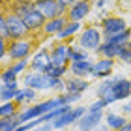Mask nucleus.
Listing matches in <instances>:
<instances>
[{"mask_svg": "<svg viewBox=\"0 0 131 131\" xmlns=\"http://www.w3.org/2000/svg\"><path fill=\"white\" fill-rule=\"evenodd\" d=\"M23 82H25L26 88H32V90H56V92H66V82L64 79H54V77H49L47 73H26L23 77Z\"/></svg>", "mask_w": 131, "mask_h": 131, "instance_id": "1", "label": "nucleus"}, {"mask_svg": "<svg viewBox=\"0 0 131 131\" xmlns=\"http://www.w3.org/2000/svg\"><path fill=\"white\" fill-rule=\"evenodd\" d=\"M2 17L6 21V28H8V34H9V41L26 39V36L30 34V30L26 28L25 21H23L19 15H15L13 11H11L9 15H2Z\"/></svg>", "mask_w": 131, "mask_h": 131, "instance_id": "2", "label": "nucleus"}, {"mask_svg": "<svg viewBox=\"0 0 131 131\" xmlns=\"http://www.w3.org/2000/svg\"><path fill=\"white\" fill-rule=\"evenodd\" d=\"M32 47L34 43L30 39H19V41H9V47H8V56L11 60H26L32 52Z\"/></svg>", "mask_w": 131, "mask_h": 131, "instance_id": "3", "label": "nucleus"}, {"mask_svg": "<svg viewBox=\"0 0 131 131\" xmlns=\"http://www.w3.org/2000/svg\"><path fill=\"white\" fill-rule=\"evenodd\" d=\"M79 45L84 51H96L101 45V32L96 26H88L86 30L79 36Z\"/></svg>", "mask_w": 131, "mask_h": 131, "instance_id": "4", "label": "nucleus"}, {"mask_svg": "<svg viewBox=\"0 0 131 131\" xmlns=\"http://www.w3.org/2000/svg\"><path fill=\"white\" fill-rule=\"evenodd\" d=\"M88 112V109H84V107H75V109H71L69 112H66L64 116H60V118H56V120H52L51 122V126H52V129H64L66 126H69V124H73V122H79L82 116H84Z\"/></svg>", "mask_w": 131, "mask_h": 131, "instance_id": "5", "label": "nucleus"}, {"mask_svg": "<svg viewBox=\"0 0 131 131\" xmlns=\"http://www.w3.org/2000/svg\"><path fill=\"white\" fill-rule=\"evenodd\" d=\"M127 30V25L122 17H105L101 21V32H103V38H111L118 32Z\"/></svg>", "mask_w": 131, "mask_h": 131, "instance_id": "6", "label": "nucleus"}, {"mask_svg": "<svg viewBox=\"0 0 131 131\" xmlns=\"http://www.w3.org/2000/svg\"><path fill=\"white\" fill-rule=\"evenodd\" d=\"M92 11V2L90 0H79L77 4H73L68 9V21L71 23H81L84 17H88V13Z\"/></svg>", "mask_w": 131, "mask_h": 131, "instance_id": "7", "label": "nucleus"}, {"mask_svg": "<svg viewBox=\"0 0 131 131\" xmlns=\"http://www.w3.org/2000/svg\"><path fill=\"white\" fill-rule=\"evenodd\" d=\"M68 49H69V45L66 43V41H58V43L52 45V49H51V62H52V66H56V68H66V66H69Z\"/></svg>", "mask_w": 131, "mask_h": 131, "instance_id": "8", "label": "nucleus"}, {"mask_svg": "<svg viewBox=\"0 0 131 131\" xmlns=\"http://www.w3.org/2000/svg\"><path fill=\"white\" fill-rule=\"evenodd\" d=\"M51 66H52V62H51V51L49 49H41L38 54L32 58L30 69L34 71V73H47V69H49Z\"/></svg>", "mask_w": 131, "mask_h": 131, "instance_id": "9", "label": "nucleus"}, {"mask_svg": "<svg viewBox=\"0 0 131 131\" xmlns=\"http://www.w3.org/2000/svg\"><path fill=\"white\" fill-rule=\"evenodd\" d=\"M23 21H25V25H26L28 30L34 32V30H43L49 19H47V17H45L43 13H41V11H39L38 8H36V9H32V11H30V13H28Z\"/></svg>", "mask_w": 131, "mask_h": 131, "instance_id": "10", "label": "nucleus"}, {"mask_svg": "<svg viewBox=\"0 0 131 131\" xmlns=\"http://www.w3.org/2000/svg\"><path fill=\"white\" fill-rule=\"evenodd\" d=\"M112 94H114L116 101H122L131 96V81L129 79H124V77H116L112 79Z\"/></svg>", "mask_w": 131, "mask_h": 131, "instance_id": "11", "label": "nucleus"}, {"mask_svg": "<svg viewBox=\"0 0 131 131\" xmlns=\"http://www.w3.org/2000/svg\"><path fill=\"white\" fill-rule=\"evenodd\" d=\"M112 68H114V60L112 58H99L94 64L92 77H96V79H109V75L112 73Z\"/></svg>", "mask_w": 131, "mask_h": 131, "instance_id": "12", "label": "nucleus"}, {"mask_svg": "<svg viewBox=\"0 0 131 131\" xmlns=\"http://www.w3.org/2000/svg\"><path fill=\"white\" fill-rule=\"evenodd\" d=\"M94 64L90 58L88 60H81V62H71L69 64V71L73 73V77H79V79H82V77H88L94 73Z\"/></svg>", "mask_w": 131, "mask_h": 131, "instance_id": "13", "label": "nucleus"}, {"mask_svg": "<svg viewBox=\"0 0 131 131\" xmlns=\"http://www.w3.org/2000/svg\"><path fill=\"white\" fill-rule=\"evenodd\" d=\"M101 120H103V112H86L77 124H79L81 131H92L94 127L99 126Z\"/></svg>", "mask_w": 131, "mask_h": 131, "instance_id": "14", "label": "nucleus"}, {"mask_svg": "<svg viewBox=\"0 0 131 131\" xmlns=\"http://www.w3.org/2000/svg\"><path fill=\"white\" fill-rule=\"evenodd\" d=\"M68 17H58V19H51V21H47V25H45V28H43V32H45V36H58L64 28H66V25H68Z\"/></svg>", "mask_w": 131, "mask_h": 131, "instance_id": "15", "label": "nucleus"}, {"mask_svg": "<svg viewBox=\"0 0 131 131\" xmlns=\"http://www.w3.org/2000/svg\"><path fill=\"white\" fill-rule=\"evenodd\" d=\"M66 92L69 94H82L84 90H88L90 82L84 79H79V77H71V79H66Z\"/></svg>", "mask_w": 131, "mask_h": 131, "instance_id": "16", "label": "nucleus"}, {"mask_svg": "<svg viewBox=\"0 0 131 131\" xmlns=\"http://www.w3.org/2000/svg\"><path fill=\"white\" fill-rule=\"evenodd\" d=\"M112 79H103L101 81V84L97 86V97L99 99H105L107 103H114L116 97H114V94H112Z\"/></svg>", "mask_w": 131, "mask_h": 131, "instance_id": "17", "label": "nucleus"}, {"mask_svg": "<svg viewBox=\"0 0 131 131\" xmlns=\"http://www.w3.org/2000/svg\"><path fill=\"white\" fill-rule=\"evenodd\" d=\"M17 94H19V86H17V82H2V86H0V97H2L4 103H8V101H15Z\"/></svg>", "mask_w": 131, "mask_h": 131, "instance_id": "18", "label": "nucleus"}, {"mask_svg": "<svg viewBox=\"0 0 131 131\" xmlns=\"http://www.w3.org/2000/svg\"><path fill=\"white\" fill-rule=\"evenodd\" d=\"M36 8H38L36 2H30V0H17V2L13 4V8H11V11H13L15 15H19L21 19H25V17Z\"/></svg>", "mask_w": 131, "mask_h": 131, "instance_id": "19", "label": "nucleus"}, {"mask_svg": "<svg viewBox=\"0 0 131 131\" xmlns=\"http://www.w3.org/2000/svg\"><path fill=\"white\" fill-rule=\"evenodd\" d=\"M120 47L122 45H112V43H107V41H103L97 49H96V52L101 56V58H118V52H120Z\"/></svg>", "mask_w": 131, "mask_h": 131, "instance_id": "20", "label": "nucleus"}, {"mask_svg": "<svg viewBox=\"0 0 131 131\" xmlns=\"http://www.w3.org/2000/svg\"><path fill=\"white\" fill-rule=\"evenodd\" d=\"M103 41L112 43V45H127L129 41H131V30L127 28V30H124V32H118L114 36H111V38H105Z\"/></svg>", "mask_w": 131, "mask_h": 131, "instance_id": "21", "label": "nucleus"}, {"mask_svg": "<svg viewBox=\"0 0 131 131\" xmlns=\"http://www.w3.org/2000/svg\"><path fill=\"white\" fill-rule=\"evenodd\" d=\"M68 58H69V64L71 62H81V60H88V51H84L82 47H73L69 45L68 49Z\"/></svg>", "mask_w": 131, "mask_h": 131, "instance_id": "22", "label": "nucleus"}, {"mask_svg": "<svg viewBox=\"0 0 131 131\" xmlns=\"http://www.w3.org/2000/svg\"><path fill=\"white\" fill-rule=\"evenodd\" d=\"M126 124H127V120L120 114H114V112H109V114H107V126L112 131H120Z\"/></svg>", "mask_w": 131, "mask_h": 131, "instance_id": "23", "label": "nucleus"}, {"mask_svg": "<svg viewBox=\"0 0 131 131\" xmlns=\"http://www.w3.org/2000/svg\"><path fill=\"white\" fill-rule=\"evenodd\" d=\"M79 30H81V23H71V21H69L68 25H66V28L56 36V38H58V41H66V39L73 38V36L79 32Z\"/></svg>", "mask_w": 131, "mask_h": 131, "instance_id": "24", "label": "nucleus"}, {"mask_svg": "<svg viewBox=\"0 0 131 131\" xmlns=\"http://www.w3.org/2000/svg\"><path fill=\"white\" fill-rule=\"evenodd\" d=\"M21 107L15 103V101H8V103H2L0 107V118H11V116H17L19 114Z\"/></svg>", "mask_w": 131, "mask_h": 131, "instance_id": "25", "label": "nucleus"}, {"mask_svg": "<svg viewBox=\"0 0 131 131\" xmlns=\"http://www.w3.org/2000/svg\"><path fill=\"white\" fill-rule=\"evenodd\" d=\"M36 96H38V92H36V90H32V88H23V90H19V94H17L15 103L21 107L25 101H32V99H36Z\"/></svg>", "mask_w": 131, "mask_h": 131, "instance_id": "26", "label": "nucleus"}, {"mask_svg": "<svg viewBox=\"0 0 131 131\" xmlns=\"http://www.w3.org/2000/svg\"><path fill=\"white\" fill-rule=\"evenodd\" d=\"M19 126H21L19 114L11 116V118H2V120H0V131H15Z\"/></svg>", "mask_w": 131, "mask_h": 131, "instance_id": "27", "label": "nucleus"}, {"mask_svg": "<svg viewBox=\"0 0 131 131\" xmlns=\"http://www.w3.org/2000/svg\"><path fill=\"white\" fill-rule=\"evenodd\" d=\"M68 69H69V66H66V68H56V66H51V68L47 69V75H49V77H54V79H62Z\"/></svg>", "mask_w": 131, "mask_h": 131, "instance_id": "28", "label": "nucleus"}, {"mask_svg": "<svg viewBox=\"0 0 131 131\" xmlns=\"http://www.w3.org/2000/svg\"><path fill=\"white\" fill-rule=\"evenodd\" d=\"M26 66H30V62H28V58L26 60H17V62H13L11 66H8V68L13 71L15 75H19V73H23V71L26 69Z\"/></svg>", "mask_w": 131, "mask_h": 131, "instance_id": "29", "label": "nucleus"}, {"mask_svg": "<svg viewBox=\"0 0 131 131\" xmlns=\"http://www.w3.org/2000/svg\"><path fill=\"white\" fill-rule=\"evenodd\" d=\"M118 60L124 62V64H131V49L127 45H122L120 47V52H118Z\"/></svg>", "mask_w": 131, "mask_h": 131, "instance_id": "30", "label": "nucleus"}, {"mask_svg": "<svg viewBox=\"0 0 131 131\" xmlns=\"http://www.w3.org/2000/svg\"><path fill=\"white\" fill-rule=\"evenodd\" d=\"M109 105L105 99H97L96 103H92L90 107H88V112H103V109Z\"/></svg>", "mask_w": 131, "mask_h": 131, "instance_id": "31", "label": "nucleus"}, {"mask_svg": "<svg viewBox=\"0 0 131 131\" xmlns=\"http://www.w3.org/2000/svg\"><path fill=\"white\" fill-rule=\"evenodd\" d=\"M2 82H17V75L9 68H4V71H2Z\"/></svg>", "mask_w": 131, "mask_h": 131, "instance_id": "32", "label": "nucleus"}, {"mask_svg": "<svg viewBox=\"0 0 131 131\" xmlns=\"http://www.w3.org/2000/svg\"><path fill=\"white\" fill-rule=\"evenodd\" d=\"M0 38L9 41V34H8V28H6V21H4V17H0Z\"/></svg>", "mask_w": 131, "mask_h": 131, "instance_id": "33", "label": "nucleus"}, {"mask_svg": "<svg viewBox=\"0 0 131 131\" xmlns=\"http://www.w3.org/2000/svg\"><path fill=\"white\" fill-rule=\"evenodd\" d=\"M51 129H52L51 124H41V126H39V127H36L34 131H51Z\"/></svg>", "mask_w": 131, "mask_h": 131, "instance_id": "34", "label": "nucleus"}, {"mask_svg": "<svg viewBox=\"0 0 131 131\" xmlns=\"http://www.w3.org/2000/svg\"><path fill=\"white\" fill-rule=\"evenodd\" d=\"M60 2H64L66 6H68V8H71V6H73V4H77L79 0H60Z\"/></svg>", "mask_w": 131, "mask_h": 131, "instance_id": "35", "label": "nucleus"}, {"mask_svg": "<svg viewBox=\"0 0 131 131\" xmlns=\"http://www.w3.org/2000/svg\"><path fill=\"white\" fill-rule=\"evenodd\" d=\"M34 2H36V6L39 8V6H43V4H47V2H52V0H34Z\"/></svg>", "mask_w": 131, "mask_h": 131, "instance_id": "36", "label": "nucleus"}, {"mask_svg": "<svg viewBox=\"0 0 131 131\" xmlns=\"http://www.w3.org/2000/svg\"><path fill=\"white\" fill-rule=\"evenodd\" d=\"M120 131H131V122L127 120V124H126V126H124V127H122Z\"/></svg>", "mask_w": 131, "mask_h": 131, "instance_id": "37", "label": "nucleus"}, {"mask_svg": "<svg viewBox=\"0 0 131 131\" xmlns=\"http://www.w3.org/2000/svg\"><path fill=\"white\" fill-rule=\"evenodd\" d=\"M105 2H107V0H97V2H96V6H97V8H103V6H105Z\"/></svg>", "mask_w": 131, "mask_h": 131, "instance_id": "38", "label": "nucleus"}, {"mask_svg": "<svg viewBox=\"0 0 131 131\" xmlns=\"http://www.w3.org/2000/svg\"><path fill=\"white\" fill-rule=\"evenodd\" d=\"M127 47H129V49H131V41H129V43H127Z\"/></svg>", "mask_w": 131, "mask_h": 131, "instance_id": "39", "label": "nucleus"}, {"mask_svg": "<svg viewBox=\"0 0 131 131\" xmlns=\"http://www.w3.org/2000/svg\"><path fill=\"white\" fill-rule=\"evenodd\" d=\"M129 122H131V120H129Z\"/></svg>", "mask_w": 131, "mask_h": 131, "instance_id": "40", "label": "nucleus"}, {"mask_svg": "<svg viewBox=\"0 0 131 131\" xmlns=\"http://www.w3.org/2000/svg\"><path fill=\"white\" fill-rule=\"evenodd\" d=\"M129 105H131V103H129Z\"/></svg>", "mask_w": 131, "mask_h": 131, "instance_id": "41", "label": "nucleus"}]
</instances>
